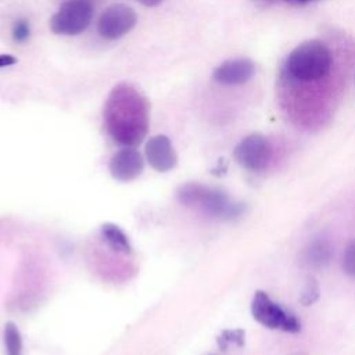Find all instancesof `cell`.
I'll use <instances>...</instances> for the list:
<instances>
[{
    "mask_svg": "<svg viewBox=\"0 0 355 355\" xmlns=\"http://www.w3.org/2000/svg\"><path fill=\"white\" fill-rule=\"evenodd\" d=\"M103 115L108 135L125 147H136L148 132L150 104L143 93L129 83L121 82L111 89Z\"/></svg>",
    "mask_w": 355,
    "mask_h": 355,
    "instance_id": "obj_1",
    "label": "cell"
},
{
    "mask_svg": "<svg viewBox=\"0 0 355 355\" xmlns=\"http://www.w3.org/2000/svg\"><path fill=\"white\" fill-rule=\"evenodd\" d=\"M179 201L211 218L229 220L244 212V204L232 200L225 191L201 183H186L178 189Z\"/></svg>",
    "mask_w": 355,
    "mask_h": 355,
    "instance_id": "obj_2",
    "label": "cell"
},
{
    "mask_svg": "<svg viewBox=\"0 0 355 355\" xmlns=\"http://www.w3.org/2000/svg\"><path fill=\"white\" fill-rule=\"evenodd\" d=\"M331 54L327 46L316 39L298 44L287 58L288 73L301 82L322 79L330 71Z\"/></svg>",
    "mask_w": 355,
    "mask_h": 355,
    "instance_id": "obj_3",
    "label": "cell"
},
{
    "mask_svg": "<svg viewBox=\"0 0 355 355\" xmlns=\"http://www.w3.org/2000/svg\"><path fill=\"white\" fill-rule=\"evenodd\" d=\"M251 316L261 326L270 330H280L290 334L301 331V322L298 318L273 301L263 290H257L250 305Z\"/></svg>",
    "mask_w": 355,
    "mask_h": 355,
    "instance_id": "obj_4",
    "label": "cell"
},
{
    "mask_svg": "<svg viewBox=\"0 0 355 355\" xmlns=\"http://www.w3.org/2000/svg\"><path fill=\"white\" fill-rule=\"evenodd\" d=\"M93 4L90 0H65L50 19V29L55 35L75 36L92 22Z\"/></svg>",
    "mask_w": 355,
    "mask_h": 355,
    "instance_id": "obj_5",
    "label": "cell"
},
{
    "mask_svg": "<svg viewBox=\"0 0 355 355\" xmlns=\"http://www.w3.org/2000/svg\"><path fill=\"white\" fill-rule=\"evenodd\" d=\"M233 157L241 168L250 172H262L268 168L272 157L270 143L263 135H248L234 147Z\"/></svg>",
    "mask_w": 355,
    "mask_h": 355,
    "instance_id": "obj_6",
    "label": "cell"
},
{
    "mask_svg": "<svg viewBox=\"0 0 355 355\" xmlns=\"http://www.w3.org/2000/svg\"><path fill=\"white\" fill-rule=\"evenodd\" d=\"M137 22L135 10L126 4H112L107 7L97 22V31L101 37L115 40L129 33Z\"/></svg>",
    "mask_w": 355,
    "mask_h": 355,
    "instance_id": "obj_7",
    "label": "cell"
},
{
    "mask_svg": "<svg viewBox=\"0 0 355 355\" xmlns=\"http://www.w3.org/2000/svg\"><path fill=\"white\" fill-rule=\"evenodd\" d=\"M108 169L114 179L119 182H132L141 175L144 159L135 147H125L112 155Z\"/></svg>",
    "mask_w": 355,
    "mask_h": 355,
    "instance_id": "obj_8",
    "label": "cell"
},
{
    "mask_svg": "<svg viewBox=\"0 0 355 355\" xmlns=\"http://www.w3.org/2000/svg\"><path fill=\"white\" fill-rule=\"evenodd\" d=\"M146 159L157 172H169L178 165V154L165 135H157L147 140L144 147Z\"/></svg>",
    "mask_w": 355,
    "mask_h": 355,
    "instance_id": "obj_9",
    "label": "cell"
},
{
    "mask_svg": "<svg viewBox=\"0 0 355 355\" xmlns=\"http://www.w3.org/2000/svg\"><path fill=\"white\" fill-rule=\"evenodd\" d=\"M255 73V64L248 58H232L223 61L214 69L212 78L215 82L226 86L243 85Z\"/></svg>",
    "mask_w": 355,
    "mask_h": 355,
    "instance_id": "obj_10",
    "label": "cell"
},
{
    "mask_svg": "<svg viewBox=\"0 0 355 355\" xmlns=\"http://www.w3.org/2000/svg\"><path fill=\"white\" fill-rule=\"evenodd\" d=\"M333 257L331 243L324 237L311 240L302 251V262L308 268H323Z\"/></svg>",
    "mask_w": 355,
    "mask_h": 355,
    "instance_id": "obj_11",
    "label": "cell"
},
{
    "mask_svg": "<svg viewBox=\"0 0 355 355\" xmlns=\"http://www.w3.org/2000/svg\"><path fill=\"white\" fill-rule=\"evenodd\" d=\"M100 233L103 240L105 241V244L116 251V252H122V254H130L132 252V245L129 241V237L126 236V233L115 223H104L100 227Z\"/></svg>",
    "mask_w": 355,
    "mask_h": 355,
    "instance_id": "obj_12",
    "label": "cell"
},
{
    "mask_svg": "<svg viewBox=\"0 0 355 355\" xmlns=\"http://www.w3.org/2000/svg\"><path fill=\"white\" fill-rule=\"evenodd\" d=\"M3 340L7 355H22V336L15 323L7 322L4 324Z\"/></svg>",
    "mask_w": 355,
    "mask_h": 355,
    "instance_id": "obj_13",
    "label": "cell"
},
{
    "mask_svg": "<svg viewBox=\"0 0 355 355\" xmlns=\"http://www.w3.org/2000/svg\"><path fill=\"white\" fill-rule=\"evenodd\" d=\"M245 344V331L243 329H227L223 330L218 337V345L220 349L226 351L230 345L244 347Z\"/></svg>",
    "mask_w": 355,
    "mask_h": 355,
    "instance_id": "obj_14",
    "label": "cell"
},
{
    "mask_svg": "<svg viewBox=\"0 0 355 355\" xmlns=\"http://www.w3.org/2000/svg\"><path fill=\"white\" fill-rule=\"evenodd\" d=\"M319 294H320V290H319V284L318 282L313 279V277H308L306 283H305V287L301 293V297H300V302L304 305V306H309L312 305L313 302L318 301L319 298Z\"/></svg>",
    "mask_w": 355,
    "mask_h": 355,
    "instance_id": "obj_15",
    "label": "cell"
},
{
    "mask_svg": "<svg viewBox=\"0 0 355 355\" xmlns=\"http://www.w3.org/2000/svg\"><path fill=\"white\" fill-rule=\"evenodd\" d=\"M343 270L347 276L355 279V239H351L344 248Z\"/></svg>",
    "mask_w": 355,
    "mask_h": 355,
    "instance_id": "obj_16",
    "label": "cell"
},
{
    "mask_svg": "<svg viewBox=\"0 0 355 355\" xmlns=\"http://www.w3.org/2000/svg\"><path fill=\"white\" fill-rule=\"evenodd\" d=\"M11 36L15 43H24L31 36V26L25 18H19L14 22L11 29Z\"/></svg>",
    "mask_w": 355,
    "mask_h": 355,
    "instance_id": "obj_17",
    "label": "cell"
},
{
    "mask_svg": "<svg viewBox=\"0 0 355 355\" xmlns=\"http://www.w3.org/2000/svg\"><path fill=\"white\" fill-rule=\"evenodd\" d=\"M18 62V58L11 55V54H0V68L11 67Z\"/></svg>",
    "mask_w": 355,
    "mask_h": 355,
    "instance_id": "obj_18",
    "label": "cell"
},
{
    "mask_svg": "<svg viewBox=\"0 0 355 355\" xmlns=\"http://www.w3.org/2000/svg\"><path fill=\"white\" fill-rule=\"evenodd\" d=\"M141 4L147 6V7H155L158 6L159 3H162V0H139Z\"/></svg>",
    "mask_w": 355,
    "mask_h": 355,
    "instance_id": "obj_19",
    "label": "cell"
},
{
    "mask_svg": "<svg viewBox=\"0 0 355 355\" xmlns=\"http://www.w3.org/2000/svg\"><path fill=\"white\" fill-rule=\"evenodd\" d=\"M286 1L294 3V4H305V3H308V1H311V0H286Z\"/></svg>",
    "mask_w": 355,
    "mask_h": 355,
    "instance_id": "obj_20",
    "label": "cell"
},
{
    "mask_svg": "<svg viewBox=\"0 0 355 355\" xmlns=\"http://www.w3.org/2000/svg\"><path fill=\"white\" fill-rule=\"evenodd\" d=\"M90 1H92V0H90Z\"/></svg>",
    "mask_w": 355,
    "mask_h": 355,
    "instance_id": "obj_21",
    "label": "cell"
}]
</instances>
